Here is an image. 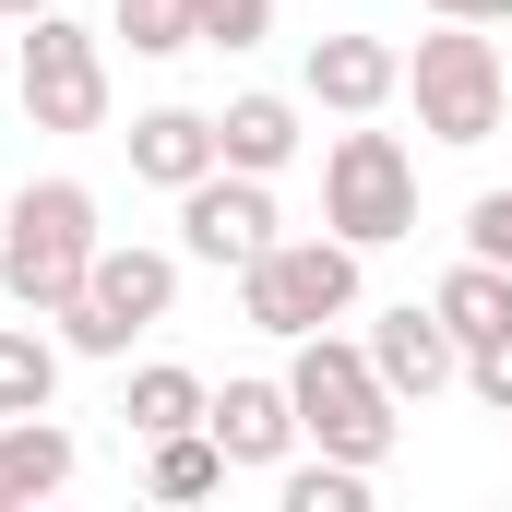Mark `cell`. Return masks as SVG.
<instances>
[{"instance_id":"cell-1","label":"cell","mask_w":512,"mask_h":512,"mask_svg":"<svg viewBox=\"0 0 512 512\" xmlns=\"http://www.w3.org/2000/svg\"><path fill=\"white\" fill-rule=\"evenodd\" d=\"M286 393H298V441L310 453H346V465H370L382 477L393 441H405V405H393V382L370 370V346L358 334H298V358H286Z\"/></svg>"},{"instance_id":"cell-2","label":"cell","mask_w":512,"mask_h":512,"mask_svg":"<svg viewBox=\"0 0 512 512\" xmlns=\"http://www.w3.org/2000/svg\"><path fill=\"white\" fill-rule=\"evenodd\" d=\"M96 239H108V227H96V191H84V179H24V191L0 203V298L48 322V310L84 286Z\"/></svg>"},{"instance_id":"cell-3","label":"cell","mask_w":512,"mask_h":512,"mask_svg":"<svg viewBox=\"0 0 512 512\" xmlns=\"http://www.w3.org/2000/svg\"><path fill=\"white\" fill-rule=\"evenodd\" d=\"M167 310H179V251H155V239H96L84 286L48 310V334H60L72 358H131V334H155Z\"/></svg>"},{"instance_id":"cell-4","label":"cell","mask_w":512,"mask_h":512,"mask_svg":"<svg viewBox=\"0 0 512 512\" xmlns=\"http://www.w3.org/2000/svg\"><path fill=\"white\" fill-rule=\"evenodd\" d=\"M358 262L370 251L334 239V227H322V239H274L262 262H239V322H251V334H286V346L322 334V322H358V286H370Z\"/></svg>"},{"instance_id":"cell-5","label":"cell","mask_w":512,"mask_h":512,"mask_svg":"<svg viewBox=\"0 0 512 512\" xmlns=\"http://www.w3.org/2000/svg\"><path fill=\"white\" fill-rule=\"evenodd\" d=\"M405 96H417V131H429V143H501L512 72H501V48H489V24H441V36H417Z\"/></svg>"},{"instance_id":"cell-6","label":"cell","mask_w":512,"mask_h":512,"mask_svg":"<svg viewBox=\"0 0 512 512\" xmlns=\"http://www.w3.org/2000/svg\"><path fill=\"white\" fill-rule=\"evenodd\" d=\"M322 227L358 239V251L417 239V155H405L393 131H334V143H322Z\"/></svg>"},{"instance_id":"cell-7","label":"cell","mask_w":512,"mask_h":512,"mask_svg":"<svg viewBox=\"0 0 512 512\" xmlns=\"http://www.w3.org/2000/svg\"><path fill=\"white\" fill-rule=\"evenodd\" d=\"M24 120L36 131H108V36L72 12L24 24Z\"/></svg>"},{"instance_id":"cell-8","label":"cell","mask_w":512,"mask_h":512,"mask_svg":"<svg viewBox=\"0 0 512 512\" xmlns=\"http://www.w3.org/2000/svg\"><path fill=\"white\" fill-rule=\"evenodd\" d=\"M274 239H286V227H274V179H251V167H203V179L179 191V262L239 274V262H262Z\"/></svg>"},{"instance_id":"cell-9","label":"cell","mask_w":512,"mask_h":512,"mask_svg":"<svg viewBox=\"0 0 512 512\" xmlns=\"http://www.w3.org/2000/svg\"><path fill=\"white\" fill-rule=\"evenodd\" d=\"M370 370L393 382V405H429V393H453L465 382V334L429 310V298H393V310H370Z\"/></svg>"},{"instance_id":"cell-10","label":"cell","mask_w":512,"mask_h":512,"mask_svg":"<svg viewBox=\"0 0 512 512\" xmlns=\"http://www.w3.org/2000/svg\"><path fill=\"white\" fill-rule=\"evenodd\" d=\"M298 84H310V108H334V120H382L393 96H405V48H393V36H310Z\"/></svg>"},{"instance_id":"cell-11","label":"cell","mask_w":512,"mask_h":512,"mask_svg":"<svg viewBox=\"0 0 512 512\" xmlns=\"http://www.w3.org/2000/svg\"><path fill=\"white\" fill-rule=\"evenodd\" d=\"M203 429L227 441V465H251V477H274V465L298 453V393H286V382H227L215 405H203Z\"/></svg>"},{"instance_id":"cell-12","label":"cell","mask_w":512,"mask_h":512,"mask_svg":"<svg viewBox=\"0 0 512 512\" xmlns=\"http://www.w3.org/2000/svg\"><path fill=\"white\" fill-rule=\"evenodd\" d=\"M120 143H131V179H155V191H191L203 167H227V143H215V108H143Z\"/></svg>"},{"instance_id":"cell-13","label":"cell","mask_w":512,"mask_h":512,"mask_svg":"<svg viewBox=\"0 0 512 512\" xmlns=\"http://www.w3.org/2000/svg\"><path fill=\"white\" fill-rule=\"evenodd\" d=\"M72 465H84V441H72L60 417H0V512L60 501V489H72Z\"/></svg>"},{"instance_id":"cell-14","label":"cell","mask_w":512,"mask_h":512,"mask_svg":"<svg viewBox=\"0 0 512 512\" xmlns=\"http://www.w3.org/2000/svg\"><path fill=\"white\" fill-rule=\"evenodd\" d=\"M215 143H227V167H251V179H274V167H298V143H310V131H298V96H227V108H215Z\"/></svg>"},{"instance_id":"cell-15","label":"cell","mask_w":512,"mask_h":512,"mask_svg":"<svg viewBox=\"0 0 512 512\" xmlns=\"http://www.w3.org/2000/svg\"><path fill=\"white\" fill-rule=\"evenodd\" d=\"M203 405H215V382H203V370H179V358H143V370L120 382V417H131V441L203 429Z\"/></svg>"},{"instance_id":"cell-16","label":"cell","mask_w":512,"mask_h":512,"mask_svg":"<svg viewBox=\"0 0 512 512\" xmlns=\"http://www.w3.org/2000/svg\"><path fill=\"white\" fill-rule=\"evenodd\" d=\"M60 358H72V346H60L36 310L0 322V417H48V405H60Z\"/></svg>"},{"instance_id":"cell-17","label":"cell","mask_w":512,"mask_h":512,"mask_svg":"<svg viewBox=\"0 0 512 512\" xmlns=\"http://www.w3.org/2000/svg\"><path fill=\"white\" fill-rule=\"evenodd\" d=\"M239 465H227V441L215 429H167V441H143V489L155 501H215Z\"/></svg>"},{"instance_id":"cell-18","label":"cell","mask_w":512,"mask_h":512,"mask_svg":"<svg viewBox=\"0 0 512 512\" xmlns=\"http://www.w3.org/2000/svg\"><path fill=\"white\" fill-rule=\"evenodd\" d=\"M429 310H441V322H453L465 346H489V334H512V274L465 251L453 274H441V286H429Z\"/></svg>"},{"instance_id":"cell-19","label":"cell","mask_w":512,"mask_h":512,"mask_svg":"<svg viewBox=\"0 0 512 512\" xmlns=\"http://www.w3.org/2000/svg\"><path fill=\"white\" fill-rule=\"evenodd\" d=\"M274 501H286V512H370V465H346V453L274 465Z\"/></svg>"},{"instance_id":"cell-20","label":"cell","mask_w":512,"mask_h":512,"mask_svg":"<svg viewBox=\"0 0 512 512\" xmlns=\"http://www.w3.org/2000/svg\"><path fill=\"white\" fill-rule=\"evenodd\" d=\"M108 36H120L131 60H179V48H203L179 0H120V12H108Z\"/></svg>"},{"instance_id":"cell-21","label":"cell","mask_w":512,"mask_h":512,"mask_svg":"<svg viewBox=\"0 0 512 512\" xmlns=\"http://www.w3.org/2000/svg\"><path fill=\"white\" fill-rule=\"evenodd\" d=\"M179 12H191V36H203V48H227V60L274 36V0H179Z\"/></svg>"},{"instance_id":"cell-22","label":"cell","mask_w":512,"mask_h":512,"mask_svg":"<svg viewBox=\"0 0 512 512\" xmlns=\"http://www.w3.org/2000/svg\"><path fill=\"white\" fill-rule=\"evenodd\" d=\"M465 251L512 274V191H477V203H465Z\"/></svg>"},{"instance_id":"cell-23","label":"cell","mask_w":512,"mask_h":512,"mask_svg":"<svg viewBox=\"0 0 512 512\" xmlns=\"http://www.w3.org/2000/svg\"><path fill=\"white\" fill-rule=\"evenodd\" d=\"M465 393H477L489 417H512V334H489V346H465Z\"/></svg>"},{"instance_id":"cell-24","label":"cell","mask_w":512,"mask_h":512,"mask_svg":"<svg viewBox=\"0 0 512 512\" xmlns=\"http://www.w3.org/2000/svg\"><path fill=\"white\" fill-rule=\"evenodd\" d=\"M441 24H512V0H429Z\"/></svg>"},{"instance_id":"cell-25","label":"cell","mask_w":512,"mask_h":512,"mask_svg":"<svg viewBox=\"0 0 512 512\" xmlns=\"http://www.w3.org/2000/svg\"><path fill=\"white\" fill-rule=\"evenodd\" d=\"M36 12H60V0H0V24H36Z\"/></svg>"},{"instance_id":"cell-26","label":"cell","mask_w":512,"mask_h":512,"mask_svg":"<svg viewBox=\"0 0 512 512\" xmlns=\"http://www.w3.org/2000/svg\"><path fill=\"white\" fill-rule=\"evenodd\" d=\"M0 203H12V191H0Z\"/></svg>"}]
</instances>
